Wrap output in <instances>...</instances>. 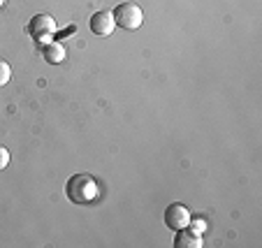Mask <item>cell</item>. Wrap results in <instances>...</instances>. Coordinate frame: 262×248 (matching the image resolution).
<instances>
[{"instance_id":"6da1fadb","label":"cell","mask_w":262,"mask_h":248,"mask_svg":"<svg viewBox=\"0 0 262 248\" xmlns=\"http://www.w3.org/2000/svg\"><path fill=\"white\" fill-rule=\"evenodd\" d=\"M65 195L72 204H93L100 197V184L91 174H74L65 186Z\"/></svg>"},{"instance_id":"7a4b0ae2","label":"cell","mask_w":262,"mask_h":248,"mask_svg":"<svg viewBox=\"0 0 262 248\" xmlns=\"http://www.w3.org/2000/svg\"><path fill=\"white\" fill-rule=\"evenodd\" d=\"M112 14H114V24L119 26V28H123V30H137L139 26H142V21H144L142 7H139L137 3H133V0L116 5Z\"/></svg>"},{"instance_id":"3957f363","label":"cell","mask_w":262,"mask_h":248,"mask_svg":"<svg viewBox=\"0 0 262 248\" xmlns=\"http://www.w3.org/2000/svg\"><path fill=\"white\" fill-rule=\"evenodd\" d=\"M28 33L33 35V40L37 44H47L49 37L56 35V21L49 14H37L33 16V21L28 24Z\"/></svg>"},{"instance_id":"277c9868","label":"cell","mask_w":262,"mask_h":248,"mask_svg":"<svg viewBox=\"0 0 262 248\" xmlns=\"http://www.w3.org/2000/svg\"><path fill=\"white\" fill-rule=\"evenodd\" d=\"M190 211L183 204H169L167 209H165V225H167L169 230H183V228H188L190 225Z\"/></svg>"},{"instance_id":"5b68a950","label":"cell","mask_w":262,"mask_h":248,"mask_svg":"<svg viewBox=\"0 0 262 248\" xmlns=\"http://www.w3.org/2000/svg\"><path fill=\"white\" fill-rule=\"evenodd\" d=\"M91 30H93L98 37H109V35L114 33L116 24H114V14L112 12H95L91 16Z\"/></svg>"},{"instance_id":"8992f818","label":"cell","mask_w":262,"mask_h":248,"mask_svg":"<svg viewBox=\"0 0 262 248\" xmlns=\"http://www.w3.org/2000/svg\"><path fill=\"white\" fill-rule=\"evenodd\" d=\"M202 246V237L195 230L183 228L177 230V239H174V248H200Z\"/></svg>"},{"instance_id":"52a82bcc","label":"cell","mask_w":262,"mask_h":248,"mask_svg":"<svg viewBox=\"0 0 262 248\" xmlns=\"http://www.w3.org/2000/svg\"><path fill=\"white\" fill-rule=\"evenodd\" d=\"M42 56H45L47 63L58 65L65 60V49L58 44V42H47V44H42Z\"/></svg>"},{"instance_id":"ba28073f","label":"cell","mask_w":262,"mask_h":248,"mask_svg":"<svg viewBox=\"0 0 262 248\" xmlns=\"http://www.w3.org/2000/svg\"><path fill=\"white\" fill-rule=\"evenodd\" d=\"M10 79H12V67L5 60H0V86H5Z\"/></svg>"},{"instance_id":"9c48e42d","label":"cell","mask_w":262,"mask_h":248,"mask_svg":"<svg viewBox=\"0 0 262 248\" xmlns=\"http://www.w3.org/2000/svg\"><path fill=\"white\" fill-rule=\"evenodd\" d=\"M10 165V151L5 146H0V169H5Z\"/></svg>"},{"instance_id":"30bf717a","label":"cell","mask_w":262,"mask_h":248,"mask_svg":"<svg viewBox=\"0 0 262 248\" xmlns=\"http://www.w3.org/2000/svg\"><path fill=\"white\" fill-rule=\"evenodd\" d=\"M188 228H190V230H195V232H198V234H200V232H202V230H204V228H207V223H204V220H202V218H195V220H193V218H190V225H188Z\"/></svg>"},{"instance_id":"8fae6325","label":"cell","mask_w":262,"mask_h":248,"mask_svg":"<svg viewBox=\"0 0 262 248\" xmlns=\"http://www.w3.org/2000/svg\"><path fill=\"white\" fill-rule=\"evenodd\" d=\"M3 3H5V0H0V7H3Z\"/></svg>"}]
</instances>
